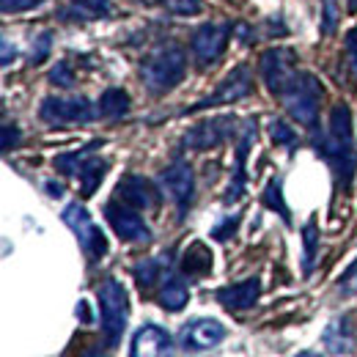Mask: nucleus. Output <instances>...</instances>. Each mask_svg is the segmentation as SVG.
<instances>
[{
  "label": "nucleus",
  "mask_w": 357,
  "mask_h": 357,
  "mask_svg": "<svg viewBox=\"0 0 357 357\" xmlns=\"http://www.w3.org/2000/svg\"><path fill=\"white\" fill-rule=\"evenodd\" d=\"M269 135H272V140L280 143V146H294V143H297V135H294V130H291L286 121H272V124H269Z\"/></svg>",
  "instance_id": "nucleus-29"
},
{
  "label": "nucleus",
  "mask_w": 357,
  "mask_h": 357,
  "mask_svg": "<svg viewBox=\"0 0 357 357\" xmlns=\"http://www.w3.org/2000/svg\"><path fill=\"white\" fill-rule=\"evenodd\" d=\"M347 11H349V14H355V11H357V0H347Z\"/></svg>",
  "instance_id": "nucleus-41"
},
{
  "label": "nucleus",
  "mask_w": 357,
  "mask_h": 357,
  "mask_svg": "<svg viewBox=\"0 0 357 357\" xmlns=\"http://www.w3.org/2000/svg\"><path fill=\"white\" fill-rule=\"evenodd\" d=\"M212 250L204 242H192L181 256V272L187 278H204L212 272Z\"/></svg>",
  "instance_id": "nucleus-21"
},
{
  "label": "nucleus",
  "mask_w": 357,
  "mask_h": 357,
  "mask_svg": "<svg viewBox=\"0 0 357 357\" xmlns=\"http://www.w3.org/2000/svg\"><path fill=\"white\" fill-rule=\"evenodd\" d=\"M234 135H236V119L218 116V119H209V121H201V124L190 127L181 137V146L192 149V151H206V149L223 146L225 140L234 137Z\"/></svg>",
  "instance_id": "nucleus-9"
},
{
  "label": "nucleus",
  "mask_w": 357,
  "mask_h": 357,
  "mask_svg": "<svg viewBox=\"0 0 357 357\" xmlns=\"http://www.w3.org/2000/svg\"><path fill=\"white\" fill-rule=\"evenodd\" d=\"M316 149L330 162L338 184L344 190H349L352 176L357 171V154L355 137H352V113L347 105H335L330 110V127H327V135L316 143Z\"/></svg>",
  "instance_id": "nucleus-1"
},
{
  "label": "nucleus",
  "mask_w": 357,
  "mask_h": 357,
  "mask_svg": "<svg viewBox=\"0 0 357 357\" xmlns=\"http://www.w3.org/2000/svg\"><path fill=\"white\" fill-rule=\"evenodd\" d=\"M321 344H324L333 355H349L352 347H355V335H352L349 319H347V316L333 319V321L324 327V333H321Z\"/></svg>",
  "instance_id": "nucleus-18"
},
{
  "label": "nucleus",
  "mask_w": 357,
  "mask_h": 357,
  "mask_svg": "<svg viewBox=\"0 0 357 357\" xmlns=\"http://www.w3.org/2000/svg\"><path fill=\"white\" fill-rule=\"evenodd\" d=\"M17 140H20V130H17V127H11V124H6V127H3V149L8 151V149H11V143H17Z\"/></svg>",
  "instance_id": "nucleus-35"
},
{
  "label": "nucleus",
  "mask_w": 357,
  "mask_h": 357,
  "mask_svg": "<svg viewBox=\"0 0 357 357\" xmlns=\"http://www.w3.org/2000/svg\"><path fill=\"white\" fill-rule=\"evenodd\" d=\"M228 36H231V25L228 22H206V25H201L192 33V42H190L195 61L201 66H212L225 52Z\"/></svg>",
  "instance_id": "nucleus-11"
},
{
  "label": "nucleus",
  "mask_w": 357,
  "mask_h": 357,
  "mask_svg": "<svg viewBox=\"0 0 357 357\" xmlns=\"http://www.w3.org/2000/svg\"><path fill=\"white\" fill-rule=\"evenodd\" d=\"M102 146V140H91L89 146H83L80 151H69V154H58L55 157V168L61 171V174H66V176H77V171H80V165L89 160L91 154L96 151Z\"/></svg>",
  "instance_id": "nucleus-25"
},
{
  "label": "nucleus",
  "mask_w": 357,
  "mask_h": 357,
  "mask_svg": "<svg viewBox=\"0 0 357 357\" xmlns=\"http://www.w3.org/2000/svg\"><path fill=\"white\" fill-rule=\"evenodd\" d=\"M338 83L347 89H357V28H352L344 39L341 50V66H338Z\"/></svg>",
  "instance_id": "nucleus-22"
},
{
  "label": "nucleus",
  "mask_w": 357,
  "mask_h": 357,
  "mask_svg": "<svg viewBox=\"0 0 357 357\" xmlns=\"http://www.w3.org/2000/svg\"><path fill=\"white\" fill-rule=\"evenodd\" d=\"M50 42H52V39H50V33H45V36H42V42H39V47L33 45V55H31V63H33V66H36V63H42V61L47 58V52H50Z\"/></svg>",
  "instance_id": "nucleus-32"
},
{
  "label": "nucleus",
  "mask_w": 357,
  "mask_h": 357,
  "mask_svg": "<svg viewBox=\"0 0 357 357\" xmlns=\"http://www.w3.org/2000/svg\"><path fill=\"white\" fill-rule=\"evenodd\" d=\"M294 357H324V355H319V352H300V355H294Z\"/></svg>",
  "instance_id": "nucleus-42"
},
{
  "label": "nucleus",
  "mask_w": 357,
  "mask_h": 357,
  "mask_svg": "<svg viewBox=\"0 0 357 357\" xmlns=\"http://www.w3.org/2000/svg\"><path fill=\"white\" fill-rule=\"evenodd\" d=\"M47 190H50L52 195H58V198H61V192H63V187H61V184H55V181H47Z\"/></svg>",
  "instance_id": "nucleus-39"
},
{
  "label": "nucleus",
  "mask_w": 357,
  "mask_h": 357,
  "mask_svg": "<svg viewBox=\"0 0 357 357\" xmlns=\"http://www.w3.org/2000/svg\"><path fill=\"white\" fill-rule=\"evenodd\" d=\"M11 63V45H8V39H3V66H8Z\"/></svg>",
  "instance_id": "nucleus-36"
},
{
  "label": "nucleus",
  "mask_w": 357,
  "mask_h": 357,
  "mask_svg": "<svg viewBox=\"0 0 357 357\" xmlns=\"http://www.w3.org/2000/svg\"><path fill=\"white\" fill-rule=\"evenodd\" d=\"M256 137V121H248L245 124V132H242V140L236 146V168H234V176H231V184L225 190V204H234L242 198L245 192V162H248V151H250V143Z\"/></svg>",
  "instance_id": "nucleus-17"
},
{
  "label": "nucleus",
  "mask_w": 357,
  "mask_h": 357,
  "mask_svg": "<svg viewBox=\"0 0 357 357\" xmlns=\"http://www.w3.org/2000/svg\"><path fill=\"white\" fill-rule=\"evenodd\" d=\"M215 297H218V303L223 305L225 311H248L261 297V280L259 278H248L242 283H231V286L218 289Z\"/></svg>",
  "instance_id": "nucleus-16"
},
{
  "label": "nucleus",
  "mask_w": 357,
  "mask_h": 357,
  "mask_svg": "<svg viewBox=\"0 0 357 357\" xmlns=\"http://www.w3.org/2000/svg\"><path fill=\"white\" fill-rule=\"evenodd\" d=\"M39 116L47 124H89L96 110L86 96H47L39 107Z\"/></svg>",
  "instance_id": "nucleus-7"
},
{
  "label": "nucleus",
  "mask_w": 357,
  "mask_h": 357,
  "mask_svg": "<svg viewBox=\"0 0 357 357\" xmlns=\"http://www.w3.org/2000/svg\"><path fill=\"white\" fill-rule=\"evenodd\" d=\"M171 272H174V269H171V261H168L165 256H160V259H146V261H140V264L135 267V280H137L140 291H154V289L162 286V280H165Z\"/></svg>",
  "instance_id": "nucleus-19"
},
{
  "label": "nucleus",
  "mask_w": 357,
  "mask_h": 357,
  "mask_svg": "<svg viewBox=\"0 0 357 357\" xmlns=\"http://www.w3.org/2000/svg\"><path fill=\"white\" fill-rule=\"evenodd\" d=\"M321 83L313 77L311 72H297V77L289 83V89L283 91L278 99L283 102L286 113L300 121L303 127H313L319 119V102H321Z\"/></svg>",
  "instance_id": "nucleus-3"
},
{
  "label": "nucleus",
  "mask_w": 357,
  "mask_h": 357,
  "mask_svg": "<svg viewBox=\"0 0 357 357\" xmlns=\"http://www.w3.org/2000/svg\"><path fill=\"white\" fill-rule=\"evenodd\" d=\"M96 113L102 119H121L130 113V93L124 89H107L99 102H96Z\"/></svg>",
  "instance_id": "nucleus-23"
},
{
  "label": "nucleus",
  "mask_w": 357,
  "mask_h": 357,
  "mask_svg": "<svg viewBox=\"0 0 357 357\" xmlns=\"http://www.w3.org/2000/svg\"><path fill=\"white\" fill-rule=\"evenodd\" d=\"M250 93H253V77H250V69H248L245 63H239V66H234V69L225 75V80L218 86L215 93L204 96L201 102H195V105H192V107H187L184 113H198V110H206V107H215V105L239 102V99H245V96H250Z\"/></svg>",
  "instance_id": "nucleus-8"
},
{
  "label": "nucleus",
  "mask_w": 357,
  "mask_h": 357,
  "mask_svg": "<svg viewBox=\"0 0 357 357\" xmlns=\"http://www.w3.org/2000/svg\"><path fill=\"white\" fill-rule=\"evenodd\" d=\"M324 17H327V22L321 25V33H333V28H335V20H338V11H335V3H333V0H327Z\"/></svg>",
  "instance_id": "nucleus-34"
},
{
  "label": "nucleus",
  "mask_w": 357,
  "mask_h": 357,
  "mask_svg": "<svg viewBox=\"0 0 357 357\" xmlns=\"http://www.w3.org/2000/svg\"><path fill=\"white\" fill-rule=\"evenodd\" d=\"M236 223H239V218H228L225 223H220L218 228H212V236H215V239H228L231 231L236 228Z\"/></svg>",
  "instance_id": "nucleus-33"
},
{
  "label": "nucleus",
  "mask_w": 357,
  "mask_h": 357,
  "mask_svg": "<svg viewBox=\"0 0 357 357\" xmlns=\"http://www.w3.org/2000/svg\"><path fill=\"white\" fill-rule=\"evenodd\" d=\"M50 83H52V86H61V89H72V86H75V72H72L69 61H61L58 66H52Z\"/></svg>",
  "instance_id": "nucleus-28"
},
{
  "label": "nucleus",
  "mask_w": 357,
  "mask_h": 357,
  "mask_svg": "<svg viewBox=\"0 0 357 357\" xmlns=\"http://www.w3.org/2000/svg\"><path fill=\"white\" fill-rule=\"evenodd\" d=\"M0 3H3L6 14H17V11H28V8H33V6H39L45 0H0Z\"/></svg>",
  "instance_id": "nucleus-31"
},
{
  "label": "nucleus",
  "mask_w": 357,
  "mask_h": 357,
  "mask_svg": "<svg viewBox=\"0 0 357 357\" xmlns=\"http://www.w3.org/2000/svg\"><path fill=\"white\" fill-rule=\"evenodd\" d=\"M116 195H119V201L130 204L132 209L154 212L160 206V190L146 176H137V174H130V176L121 178L119 187H116Z\"/></svg>",
  "instance_id": "nucleus-14"
},
{
  "label": "nucleus",
  "mask_w": 357,
  "mask_h": 357,
  "mask_svg": "<svg viewBox=\"0 0 357 357\" xmlns=\"http://www.w3.org/2000/svg\"><path fill=\"white\" fill-rule=\"evenodd\" d=\"M187 55L178 45H162L151 50L140 63V80L151 93H168L184 80Z\"/></svg>",
  "instance_id": "nucleus-2"
},
{
  "label": "nucleus",
  "mask_w": 357,
  "mask_h": 357,
  "mask_svg": "<svg viewBox=\"0 0 357 357\" xmlns=\"http://www.w3.org/2000/svg\"><path fill=\"white\" fill-rule=\"evenodd\" d=\"M352 278H355L357 280V264L352 269H349V272H347V278H344V280H341V283H349V280H352Z\"/></svg>",
  "instance_id": "nucleus-40"
},
{
  "label": "nucleus",
  "mask_w": 357,
  "mask_h": 357,
  "mask_svg": "<svg viewBox=\"0 0 357 357\" xmlns=\"http://www.w3.org/2000/svg\"><path fill=\"white\" fill-rule=\"evenodd\" d=\"M187 300H190L187 283L178 278L176 272H171V275L162 280V286L157 289V303H160L165 311L176 313V311H181V308L187 305Z\"/></svg>",
  "instance_id": "nucleus-20"
},
{
  "label": "nucleus",
  "mask_w": 357,
  "mask_h": 357,
  "mask_svg": "<svg viewBox=\"0 0 357 357\" xmlns=\"http://www.w3.org/2000/svg\"><path fill=\"white\" fill-rule=\"evenodd\" d=\"M259 72H261V80L269 89V93L280 96L300 72L297 69V55L291 50H283V47L267 50L261 55V61H259Z\"/></svg>",
  "instance_id": "nucleus-6"
},
{
  "label": "nucleus",
  "mask_w": 357,
  "mask_h": 357,
  "mask_svg": "<svg viewBox=\"0 0 357 357\" xmlns=\"http://www.w3.org/2000/svg\"><path fill=\"white\" fill-rule=\"evenodd\" d=\"M77 316H83V321H91V316H89V303H80V305H77Z\"/></svg>",
  "instance_id": "nucleus-38"
},
{
  "label": "nucleus",
  "mask_w": 357,
  "mask_h": 357,
  "mask_svg": "<svg viewBox=\"0 0 357 357\" xmlns=\"http://www.w3.org/2000/svg\"><path fill=\"white\" fill-rule=\"evenodd\" d=\"M135 3H140V6H162L165 8L171 0H135Z\"/></svg>",
  "instance_id": "nucleus-37"
},
{
  "label": "nucleus",
  "mask_w": 357,
  "mask_h": 357,
  "mask_svg": "<svg viewBox=\"0 0 357 357\" xmlns=\"http://www.w3.org/2000/svg\"><path fill=\"white\" fill-rule=\"evenodd\" d=\"M107 174V162L99 160V157H89L80 171H77V178H80V187H83V198H91L96 192V187L102 184V178Z\"/></svg>",
  "instance_id": "nucleus-24"
},
{
  "label": "nucleus",
  "mask_w": 357,
  "mask_h": 357,
  "mask_svg": "<svg viewBox=\"0 0 357 357\" xmlns=\"http://www.w3.org/2000/svg\"><path fill=\"white\" fill-rule=\"evenodd\" d=\"M303 242H305V256H303V269L305 275H311L313 261H316V253H319V225H316V218H311L305 228H303Z\"/></svg>",
  "instance_id": "nucleus-27"
},
{
  "label": "nucleus",
  "mask_w": 357,
  "mask_h": 357,
  "mask_svg": "<svg viewBox=\"0 0 357 357\" xmlns=\"http://www.w3.org/2000/svg\"><path fill=\"white\" fill-rule=\"evenodd\" d=\"M63 223L69 225L83 248V253L89 256V261H99L107 256V239L102 234V228L91 220L89 209L83 204H69L63 209Z\"/></svg>",
  "instance_id": "nucleus-5"
},
{
  "label": "nucleus",
  "mask_w": 357,
  "mask_h": 357,
  "mask_svg": "<svg viewBox=\"0 0 357 357\" xmlns=\"http://www.w3.org/2000/svg\"><path fill=\"white\" fill-rule=\"evenodd\" d=\"M130 357H174V341L162 327L143 324L132 335Z\"/></svg>",
  "instance_id": "nucleus-15"
},
{
  "label": "nucleus",
  "mask_w": 357,
  "mask_h": 357,
  "mask_svg": "<svg viewBox=\"0 0 357 357\" xmlns=\"http://www.w3.org/2000/svg\"><path fill=\"white\" fill-rule=\"evenodd\" d=\"M105 218H107L110 228L116 231V236L124 242H149L151 239V231H149L146 220L137 215V209H132L124 201L121 204L119 201L105 204Z\"/></svg>",
  "instance_id": "nucleus-10"
},
{
  "label": "nucleus",
  "mask_w": 357,
  "mask_h": 357,
  "mask_svg": "<svg viewBox=\"0 0 357 357\" xmlns=\"http://www.w3.org/2000/svg\"><path fill=\"white\" fill-rule=\"evenodd\" d=\"M99 313H102V330L107 335V344L116 347L124 335V327H127V319H130V297H127V289L116 280V278H105L99 291Z\"/></svg>",
  "instance_id": "nucleus-4"
},
{
  "label": "nucleus",
  "mask_w": 357,
  "mask_h": 357,
  "mask_svg": "<svg viewBox=\"0 0 357 357\" xmlns=\"http://www.w3.org/2000/svg\"><path fill=\"white\" fill-rule=\"evenodd\" d=\"M225 338V327L218 319H206V316H198L192 321H187L178 333V341L187 352H206V349H215L218 344H223Z\"/></svg>",
  "instance_id": "nucleus-13"
},
{
  "label": "nucleus",
  "mask_w": 357,
  "mask_h": 357,
  "mask_svg": "<svg viewBox=\"0 0 357 357\" xmlns=\"http://www.w3.org/2000/svg\"><path fill=\"white\" fill-rule=\"evenodd\" d=\"M160 184L162 190L171 195V201L176 204L178 215L184 218L190 204H192V195H195V176H192V168L190 162L176 160L174 165H168L162 174H160Z\"/></svg>",
  "instance_id": "nucleus-12"
},
{
  "label": "nucleus",
  "mask_w": 357,
  "mask_h": 357,
  "mask_svg": "<svg viewBox=\"0 0 357 357\" xmlns=\"http://www.w3.org/2000/svg\"><path fill=\"white\" fill-rule=\"evenodd\" d=\"M261 201H264V206H269L272 212H278V215L283 218V223H291L289 206H286V201H283V184H280V178H272V181H269L264 195H261Z\"/></svg>",
  "instance_id": "nucleus-26"
},
{
  "label": "nucleus",
  "mask_w": 357,
  "mask_h": 357,
  "mask_svg": "<svg viewBox=\"0 0 357 357\" xmlns=\"http://www.w3.org/2000/svg\"><path fill=\"white\" fill-rule=\"evenodd\" d=\"M77 8H83L89 17H107L113 11V3L110 0H75Z\"/></svg>",
  "instance_id": "nucleus-30"
}]
</instances>
